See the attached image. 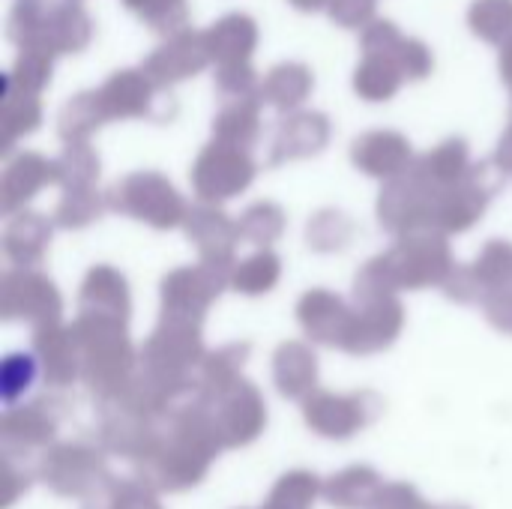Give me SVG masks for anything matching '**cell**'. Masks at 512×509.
Returning a JSON list of instances; mask_svg holds the SVG:
<instances>
[]
</instances>
